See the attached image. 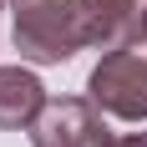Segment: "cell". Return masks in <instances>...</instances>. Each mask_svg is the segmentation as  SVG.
Returning <instances> with one entry per match:
<instances>
[{
  "mask_svg": "<svg viewBox=\"0 0 147 147\" xmlns=\"http://www.w3.org/2000/svg\"><path fill=\"white\" fill-rule=\"evenodd\" d=\"M15 51L30 66H61L86 46V0H10Z\"/></svg>",
  "mask_w": 147,
  "mask_h": 147,
  "instance_id": "cell-1",
  "label": "cell"
},
{
  "mask_svg": "<svg viewBox=\"0 0 147 147\" xmlns=\"http://www.w3.org/2000/svg\"><path fill=\"white\" fill-rule=\"evenodd\" d=\"M86 96L117 122H147V51L142 46L102 51V61L86 76Z\"/></svg>",
  "mask_w": 147,
  "mask_h": 147,
  "instance_id": "cell-2",
  "label": "cell"
},
{
  "mask_svg": "<svg viewBox=\"0 0 147 147\" xmlns=\"http://www.w3.org/2000/svg\"><path fill=\"white\" fill-rule=\"evenodd\" d=\"M107 112L91 96H51L46 112L30 122V147H102L107 137Z\"/></svg>",
  "mask_w": 147,
  "mask_h": 147,
  "instance_id": "cell-3",
  "label": "cell"
},
{
  "mask_svg": "<svg viewBox=\"0 0 147 147\" xmlns=\"http://www.w3.org/2000/svg\"><path fill=\"white\" fill-rule=\"evenodd\" d=\"M46 102L51 96L30 66H0V132H30Z\"/></svg>",
  "mask_w": 147,
  "mask_h": 147,
  "instance_id": "cell-4",
  "label": "cell"
},
{
  "mask_svg": "<svg viewBox=\"0 0 147 147\" xmlns=\"http://www.w3.org/2000/svg\"><path fill=\"white\" fill-rule=\"evenodd\" d=\"M137 26H142V10L137 0H86V46L96 51H122V46H137Z\"/></svg>",
  "mask_w": 147,
  "mask_h": 147,
  "instance_id": "cell-5",
  "label": "cell"
},
{
  "mask_svg": "<svg viewBox=\"0 0 147 147\" xmlns=\"http://www.w3.org/2000/svg\"><path fill=\"white\" fill-rule=\"evenodd\" d=\"M102 147H147V137L142 132H127V137H107Z\"/></svg>",
  "mask_w": 147,
  "mask_h": 147,
  "instance_id": "cell-6",
  "label": "cell"
},
{
  "mask_svg": "<svg viewBox=\"0 0 147 147\" xmlns=\"http://www.w3.org/2000/svg\"><path fill=\"white\" fill-rule=\"evenodd\" d=\"M137 46L147 51V10H142V26H137Z\"/></svg>",
  "mask_w": 147,
  "mask_h": 147,
  "instance_id": "cell-7",
  "label": "cell"
},
{
  "mask_svg": "<svg viewBox=\"0 0 147 147\" xmlns=\"http://www.w3.org/2000/svg\"><path fill=\"white\" fill-rule=\"evenodd\" d=\"M0 5H5V0H0Z\"/></svg>",
  "mask_w": 147,
  "mask_h": 147,
  "instance_id": "cell-8",
  "label": "cell"
}]
</instances>
